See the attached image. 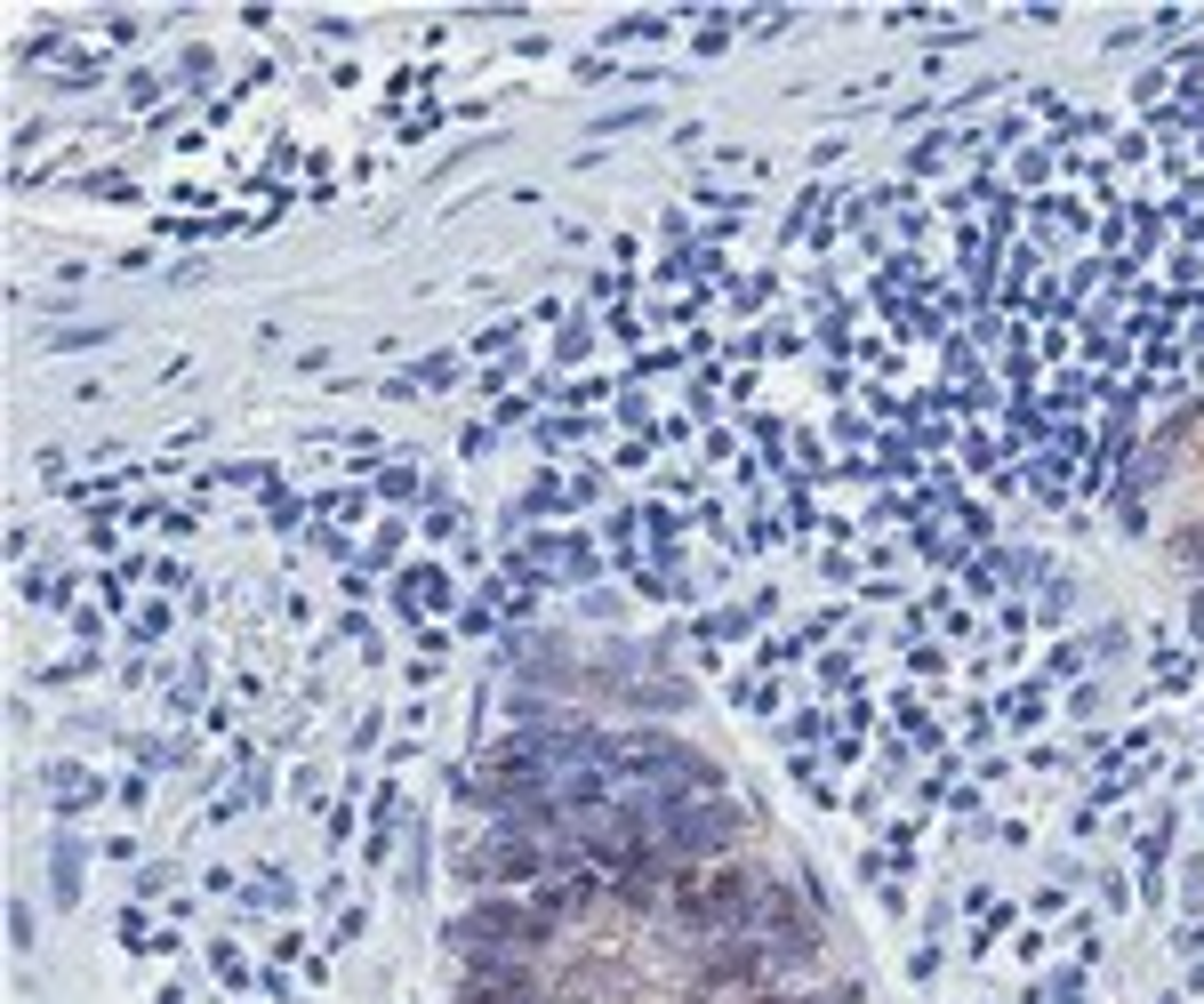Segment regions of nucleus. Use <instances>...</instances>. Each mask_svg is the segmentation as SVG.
I'll return each instance as SVG.
<instances>
[{
    "label": "nucleus",
    "instance_id": "nucleus-1",
    "mask_svg": "<svg viewBox=\"0 0 1204 1004\" xmlns=\"http://www.w3.org/2000/svg\"><path fill=\"white\" fill-rule=\"evenodd\" d=\"M1149 507H1156V539L1165 563L1181 571V586L1204 602V402L1156 435L1149 450Z\"/></svg>",
    "mask_w": 1204,
    "mask_h": 1004
}]
</instances>
